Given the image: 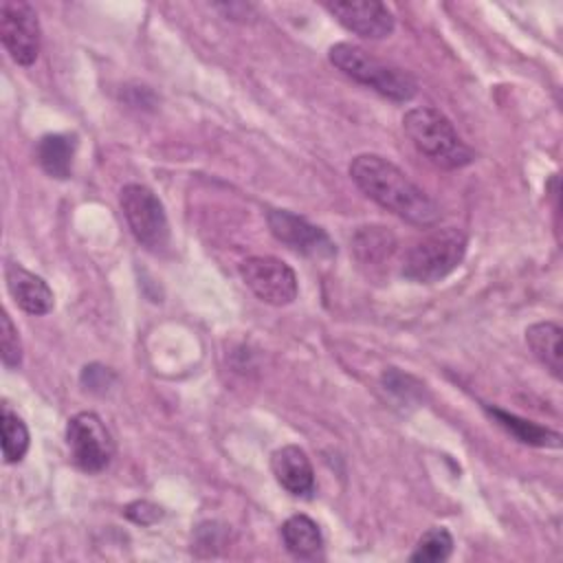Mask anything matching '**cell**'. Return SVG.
<instances>
[{"mask_svg": "<svg viewBox=\"0 0 563 563\" xmlns=\"http://www.w3.org/2000/svg\"><path fill=\"white\" fill-rule=\"evenodd\" d=\"M339 24L365 40H383L394 31V13L378 0L361 2H325L323 4Z\"/></svg>", "mask_w": 563, "mask_h": 563, "instance_id": "cell-10", "label": "cell"}, {"mask_svg": "<svg viewBox=\"0 0 563 563\" xmlns=\"http://www.w3.org/2000/svg\"><path fill=\"white\" fill-rule=\"evenodd\" d=\"M328 57L347 77L394 101H409L418 92V84L407 70L374 57L352 42H336L330 46Z\"/></svg>", "mask_w": 563, "mask_h": 563, "instance_id": "cell-3", "label": "cell"}, {"mask_svg": "<svg viewBox=\"0 0 563 563\" xmlns=\"http://www.w3.org/2000/svg\"><path fill=\"white\" fill-rule=\"evenodd\" d=\"M0 424H2V455H4V462L15 464L24 457V453L29 449V429H26L24 420L15 411H11L7 405H2Z\"/></svg>", "mask_w": 563, "mask_h": 563, "instance_id": "cell-17", "label": "cell"}, {"mask_svg": "<svg viewBox=\"0 0 563 563\" xmlns=\"http://www.w3.org/2000/svg\"><path fill=\"white\" fill-rule=\"evenodd\" d=\"M266 220L271 233L288 249L317 260H328L336 255V246L330 235L306 218L286 209H271L266 213Z\"/></svg>", "mask_w": 563, "mask_h": 563, "instance_id": "cell-9", "label": "cell"}, {"mask_svg": "<svg viewBox=\"0 0 563 563\" xmlns=\"http://www.w3.org/2000/svg\"><path fill=\"white\" fill-rule=\"evenodd\" d=\"M0 37L20 66H31L42 46V29L35 9L24 0H4L0 4Z\"/></svg>", "mask_w": 563, "mask_h": 563, "instance_id": "cell-8", "label": "cell"}, {"mask_svg": "<svg viewBox=\"0 0 563 563\" xmlns=\"http://www.w3.org/2000/svg\"><path fill=\"white\" fill-rule=\"evenodd\" d=\"M453 552V537L446 528L433 526L429 528L416 543L409 561L413 563H440L446 561Z\"/></svg>", "mask_w": 563, "mask_h": 563, "instance_id": "cell-18", "label": "cell"}, {"mask_svg": "<svg viewBox=\"0 0 563 563\" xmlns=\"http://www.w3.org/2000/svg\"><path fill=\"white\" fill-rule=\"evenodd\" d=\"M240 277L257 299L271 306H288L299 292L295 271L273 255L246 257L240 264Z\"/></svg>", "mask_w": 563, "mask_h": 563, "instance_id": "cell-7", "label": "cell"}, {"mask_svg": "<svg viewBox=\"0 0 563 563\" xmlns=\"http://www.w3.org/2000/svg\"><path fill=\"white\" fill-rule=\"evenodd\" d=\"M561 325L554 321H541L532 323L526 330V343L532 350V354L550 369L554 378H561L563 361H561Z\"/></svg>", "mask_w": 563, "mask_h": 563, "instance_id": "cell-14", "label": "cell"}, {"mask_svg": "<svg viewBox=\"0 0 563 563\" xmlns=\"http://www.w3.org/2000/svg\"><path fill=\"white\" fill-rule=\"evenodd\" d=\"M119 205L123 218L136 238L147 251H161L169 242V222L163 202L158 196L139 183H130L119 194Z\"/></svg>", "mask_w": 563, "mask_h": 563, "instance_id": "cell-5", "label": "cell"}, {"mask_svg": "<svg viewBox=\"0 0 563 563\" xmlns=\"http://www.w3.org/2000/svg\"><path fill=\"white\" fill-rule=\"evenodd\" d=\"M77 150L75 134H46L37 141L35 156L51 178H68Z\"/></svg>", "mask_w": 563, "mask_h": 563, "instance_id": "cell-13", "label": "cell"}, {"mask_svg": "<svg viewBox=\"0 0 563 563\" xmlns=\"http://www.w3.org/2000/svg\"><path fill=\"white\" fill-rule=\"evenodd\" d=\"M488 413L497 420V424H501L506 431H510L517 440L526 442V444H532V446H559L561 444V433L559 431H552L548 427H541L537 422H530V420H523L515 413H508V411H501L497 407H486Z\"/></svg>", "mask_w": 563, "mask_h": 563, "instance_id": "cell-16", "label": "cell"}, {"mask_svg": "<svg viewBox=\"0 0 563 563\" xmlns=\"http://www.w3.org/2000/svg\"><path fill=\"white\" fill-rule=\"evenodd\" d=\"M112 380H114V374L103 365H86L81 372V383L90 391H106Z\"/></svg>", "mask_w": 563, "mask_h": 563, "instance_id": "cell-21", "label": "cell"}, {"mask_svg": "<svg viewBox=\"0 0 563 563\" xmlns=\"http://www.w3.org/2000/svg\"><path fill=\"white\" fill-rule=\"evenodd\" d=\"M0 356H2V363L11 369L20 367V363H22L20 332L13 325L9 312H2V317H0Z\"/></svg>", "mask_w": 563, "mask_h": 563, "instance_id": "cell-20", "label": "cell"}, {"mask_svg": "<svg viewBox=\"0 0 563 563\" xmlns=\"http://www.w3.org/2000/svg\"><path fill=\"white\" fill-rule=\"evenodd\" d=\"M394 249V235L383 227H363L354 235V251L363 262H378L389 257Z\"/></svg>", "mask_w": 563, "mask_h": 563, "instance_id": "cell-19", "label": "cell"}, {"mask_svg": "<svg viewBox=\"0 0 563 563\" xmlns=\"http://www.w3.org/2000/svg\"><path fill=\"white\" fill-rule=\"evenodd\" d=\"M161 515H163L161 508L154 506V504H150V501H134V504H130V506L125 508V517L132 519V521H136V523H141V526H150V523L158 521Z\"/></svg>", "mask_w": 563, "mask_h": 563, "instance_id": "cell-22", "label": "cell"}, {"mask_svg": "<svg viewBox=\"0 0 563 563\" xmlns=\"http://www.w3.org/2000/svg\"><path fill=\"white\" fill-rule=\"evenodd\" d=\"M4 277H7V288L13 297V301L24 312L46 314L53 310V303H55L53 290L40 275L26 271L24 266H20L15 262H9L4 268Z\"/></svg>", "mask_w": 563, "mask_h": 563, "instance_id": "cell-12", "label": "cell"}, {"mask_svg": "<svg viewBox=\"0 0 563 563\" xmlns=\"http://www.w3.org/2000/svg\"><path fill=\"white\" fill-rule=\"evenodd\" d=\"M66 444L73 464L84 473H101L114 457V440L95 411H79L68 420Z\"/></svg>", "mask_w": 563, "mask_h": 563, "instance_id": "cell-6", "label": "cell"}, {"mask_svg": "<svg viewBox=\"0 0 563 563\" xmlns=\"http://www.w3.org/2000/svg\"><path fill=\"white\" fill-rule=\"evenodd\" d=\"M282 541L286 550L297 559H312L323 548L319 526L306 515H292L282 523Z\"/></svg>", "mask_w": 563, "mask_h": 563, "instance_id": "cell-15", "label": "cell"}, {"mask_svg": "<svg viewBox=\"0 0 563 563\" xmlns=\"http://www.w3.org/2000/svg\"><path fill=\"white\" fill-rule=\"evenodd\" d=\"M466 253V235L460 229H435L416 242L402 260V277L416 284H433L460 266Z\"/></svg>", "mask_w": 563, "mask_h": 563, "instance_id": "cell-4", "label": "cell"}, {"mask_svg": "<svg viewBox=\"0 0 563 563\" xmlns=\"http://www.w3.org/2000/svg\"><path fill=\"white\" fill-rule=\"evenodd\" d=\"M402 130L420 154L444 169L464 167L475 158L453 123L435 108H411L402 117Z\"/></svg>", "mask_w": 563, "mask_h": 563, "instance_id": "cell-2", "label": "cell"}, {"mask_svg": "<svg viewBox=\"0 0 563 563\" xmlns=\"http://www.w3.org/2000/svg\"><path fill=\"white\" fill-rule=\"evenodd\" d=\"M350 176L369 200L416 227H433L440 220L438 205L405 172L378 154L354 156Z\"/></svg>", "mask_w": 563, "mask_h": 563, "instance_id": "cell-1", "label": "cell"}, {"mask_svg": "<svg viewBox=\"0 0 563 563\" xmlns=\"http://www.w3.org/2000/svg\"><path fill=\"white\" fill-rule=\"evenodd\" d=\"M271 471L277 484L295 497H310L314 493V471L310 457L297 444H286L271 455Z\"/></svg>", "mask_w": 563, "mask_h": 563, "instance_id": "cell-11", "label": "cell"}]
</instances>
